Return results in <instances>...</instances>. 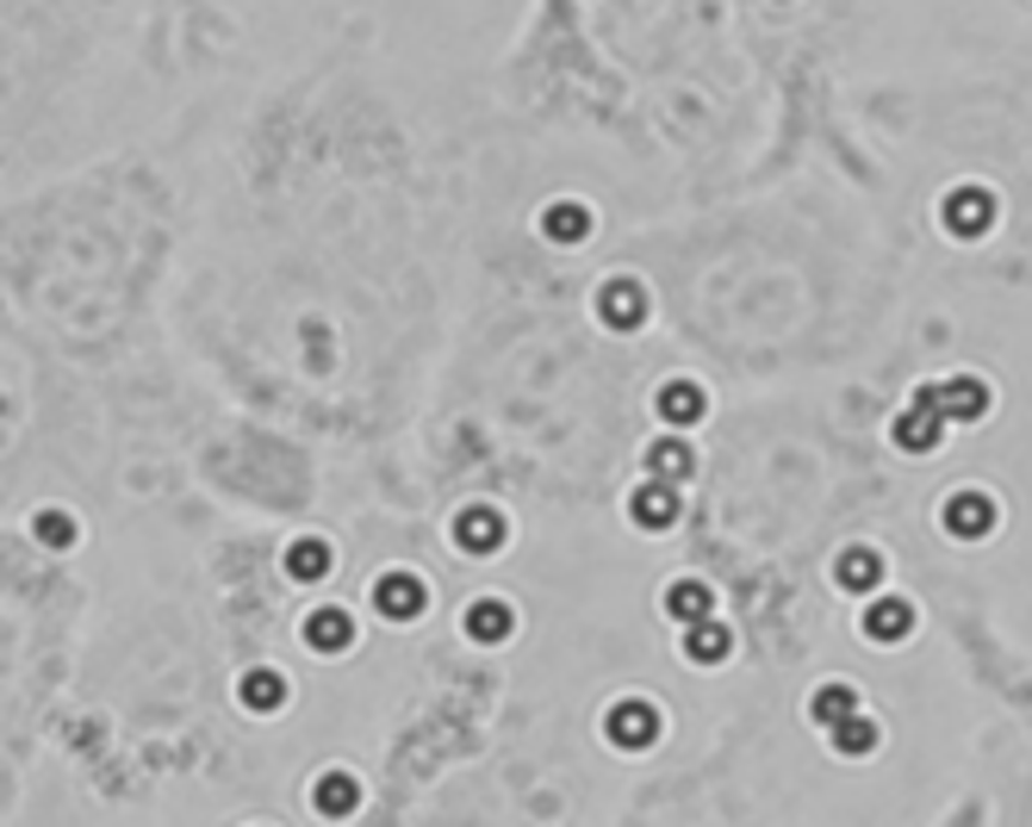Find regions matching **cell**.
I'll list each match as a JSON object with an SVG mask.
<instances>
[{
    "instance_id": "cell-1",
    "label": "cell",
    "mask_w": 1032,
    "mask_h": 827,
    "mask_svg": "<svg viewBox=\"0 0 1032 827\" xmlns=\"http://www.w3.org/2000/svg\"><path fill=\"white\" fill-rule=\"evenodd\" d=\"M311 641H318V647H343L348 622H343V616H311Z\"/></svg>"
},
{
    "instance_id": "cell-2",
    "label": "cell",
    "mask_w": 1032,
    "mask_h": 827,
    "mask_svg": "<svg viewBox=\"0 0 1032 827\" xmlns=\"http://www.w3.org/2000/svg\"><path fill=\"white\" fill-rule=\"evenodd\" d=\"M38 536L50 541V548H62V541L76 536V529H69V517H57V510H50V517H38Z\"/></svg>"
},
{
    "instance_id": "cell-3",
    "label": "cell",
    "mask_w": 1032,
    "mask_h": 827,
    "mask_svg": "<svg viewBox=\"0 0 1032 827\" xmlns=\"http://www.w3.org/2000/svg\"><path fill=\"white\" fill-rule=\"evenodd\" d=\"M274 697H280V685H274L268 673H255V678H249V703H255V710H268Z\"/></svg>"
},
{
    "instance_id": "cell-4",
    "label": "cell",
    "mask_w": 1032,
    "mask_h": 827,
    "mask_svg": "<svg viewBox=\"0 0 1032 827\" xmlns=\"http://www.w3.org/2000/svg\"><path fill=\"white\" fill-rule=\"evenodd\" d=\"M348 803H355V790H348V784H324V790H318V808H324V815H330V808H348Z\"/></svg>"
},
{
    "instance_id": "cell-5",
    "label": "cell",
    "mask_w": 1032,
    "mask_h": 827,
    "mask_svg": "<svg viewBox=\"0 0 1032 827\" xmlns=\"http://www.w3.org/2000/svg\"><path fill=\"white\" fill-rule=\"evenodd\" d=\"M293 573H299V578L324 573V548H299V554H293Z\"/></svg>"
},
{
    "instance_id": "cell-6",
    "label": "cell",
    "mask_w": 1032,
    "mask_h": 827,
    "mask_svg": "<svg viewBox=\"0 0 1032 827\" xmlns=\"http://www.w3.org/2000/svg\"><path fill=\"white\" fill-rule=\"evenodd\" d=\"M386 604H392V610H411V604H417V591H411V585H392V591H386Z\"/></svg>"
}]
</instances>
